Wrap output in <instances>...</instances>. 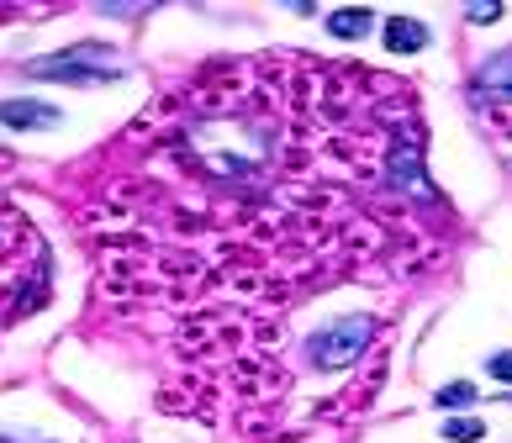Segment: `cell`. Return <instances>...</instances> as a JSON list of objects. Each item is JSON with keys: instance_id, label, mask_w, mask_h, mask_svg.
Returning <instances> with one entry per match:
<instances>
[{"instance_id": "cell-10", "label": "cell", "mask_w": 512, "mask_h": 443, "mask_svg": "<svg viewBox=\"0 0 512 443\" xmlns=\"http://www.w3.org/2000/svg\"><path fill=\"white\" fill-rule=\"evenodd\" d=\"M491 375H497V380H512V349L491 354Z\"/></svg>"}, {"instance_id": "cell-5", "label": "cell", "mask_w": 512, "mask_h": 443, "mask_svg": "<svg viewBox=\"0 0 512 443\" xmlns=\"http://www.w3.org/2000/svg\"><path fill=\"white\" fill-rule=\"evenodd\" d=\"M386 180H391V185H407L412 196H433V185L417 175V148H412V143L396 148V159H391V175H386Z\"/></svg>"}, {"instance_id": "cell-2", "label": "cell", "mask_w": 512, "mask_h": 443, "mask_svg": "<svg viewBox=\"0 0 512 443\" xmlns=\"http://www.w3.org/2000/svg\"><path fill=\"white\" fill-rule=\"evenodd\" d=\"M375 338V317H344V322H328L322 333H312L307 354L317 370H344L365 354V343Z\"/></svg>"}, {"instance_id": "cell-7", "label": "cell", "mask_w": 512, "mask_h": 443, "mask_svg": "<svg viewBox=\"0 0 512 443\" xmlns=\"http://www.w3.org/2000/svg\"><path fill=\"white\" fill-rule=\"evenodd\" d=\"M433 407H444V412H454V407H476V385H470V380L439 385V391H433Z\"/></svg>"}, {"instance_id": "cell-9", "label": "cell", "mask_w": 512, "mask_h": 443, "mask_svg": "<svg viewBox=\"0 0 512 443\" xmlns=\"http://www.w3.org/2000/svg\"><path fill=\"white\" fill-rule=\"evenodd\" d=\"M444 438H454V443H481V438H486V422H481V417H449V422H444Z\"/></svg>"}, {"instance_id": "cell-4", "label": "cell", "mask_w": 512, "mask_h": 443, "mask_svg": "<svg viewBox=\"0 0 512 443\" xmlns=\"http://www.w3.org/2000/svg\"><path fill=\"white\" fill-rule=\"evenodd\" d=\"M386 48H391V53H417V48H428V27L412 22V16H391V22H386Z\"/></svg>"}, {"instance_id": "cell-1", "label": "cell", "mask_w": 512, "mask_h": 443, "mask_svg": "<svg viewBox=\"0 0 512 443\" xmlns=\"http://www.w3.org/2000/svg\"><path fill=\"white\" fill-rule=\"evenodd\" d=\"M32 80H53V85H117L127 64L117 48H101V43H74L64 53H48V59H32L27 64Z\"/></svg>"}, {"instance_id": "cell-3", "label": "cell", "mask_w": 512, "mask_h": 443, "mask_svg": "<svg viewBox=\"0 0 512 443\" xmlns=\"http://www.w3.org/2000/svg\"><path fill=\"white\" fill-rule=\"evenodd\" d=\"M0 127H11V132H48V127H59V111L43 106V101H0Z\"/></svg>"}, {"instance_id": "cell-6", "label": "cell", "mask_w": 512, "mask_h": 443, "mask_svg": "<svg viewBox=\"0 0 512 443\" xmlns=\"http://www.w3.org/2000/svg\"><path fill=\"white\" fill-rule=\"evenodd\" d=\"M333 37H349V43H354V37H365L370 27H375V11L370 6H349V11H333Z\"/></svg>"}, {"instance_id": "cell-11", "label": "cell", "mask_w": 512, "mask_h": 443, "mask_svg": "<svg viewBox=\"0 0 512 443\" xmlns=\"http://www.w3.org/2000/svg\"><path fill=\"white\" fill-rule=\"evenodd\" d=\"M465 16H470V22H497L502 6H465Z\"/></svg>"}, {"instance_id": "cell-8", "label": "cell", "mask_w": 512, "mask_h": 443, "mask_svg": "<svg viewBox=\"0 0 512 443\" xmlns=\"http://www.w3.org/2000/svg\"><path fill=\"white\" fill-rule=\"evenodd\" d=\"M481 85L486 90H512V48L507 53H491L486 69H481Z\"/></svg>"}]
</instances>
